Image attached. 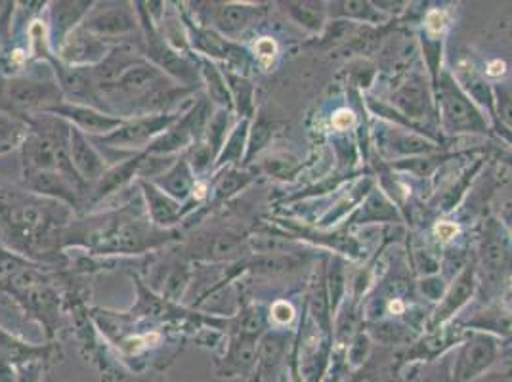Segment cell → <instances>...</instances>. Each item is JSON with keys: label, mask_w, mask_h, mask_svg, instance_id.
<instances>
[{"label": "cell", "mask_w": 512, "mask_h": 382, "mask_svg": "<svg viewBox=\"0 0 512 382\" xmlns=\"http://www.w3.org/2000/svg\"><path fill=\"white\" fill-rule=\"evenodd\" d=\"M436 109L442 128L449 134H488V119L465 94L449 71H442L434 83Z\"/></svg>", "instance_id": "cell-1"}, {"label": "cell", "mask_w": 512, "mask_h": 382, "mask_svg": "<svg viewBox=\"0 0 512 382\" xmlns=\"http://www.w3.org/2000/svg\"><path fill=\"white\" fill-rule=\"evenodd\" d=\"M499 356V344L493 335L474 331L459 348L453 363V381L476 382L482 379Z\"/></svg>", "instance_id": "cell-2"}, {"label": "cell", "mask_w": 512, "mask_h": 382, "mask_svg": "<svg viewBox=\"0 0 512 382\" xmlns=\"http://www.w3.org/2000/svg\"><path fill=\"white\" fill-rule=\"evenodd\" d=\"M512 255L503 230L495 220H490L480 243V274L490 287H497L509 276Z\"/></svg>", "instance_id": "cell-3"}, {"label": "cell", "mask_w": 512, "mask_h": 382, "mask_svg": "<svg viewBox=\"0 0 512 382\" xmlns=\"http://www.w3.org/2000/svg\"><path fill=\"white\" fill-rule=\"evenodd\" d=\"M392 107L409 123L423 127V121L434 119L436 107L427 81L419 75H411L404 85L392 94Z\"/></svg>", "instance_id": "cell-4"}, {"label": "cell", "mask_w": 512, "mask_h": 382, "mask_svg": "<svg viewBox=\"0 0 512 382\" xmlns=\"http://www.w3.org/2000/svg\"><path fill=\"white\" fill-rule=\"evenodd\" d=\"M377 140L384 155L394 159H400V157L411 159V157L430 155L438 149L436 142L402 127L381 128V132L377 130Z\"/></svg>", "instance_id": "cell-5"}, {"label": "cell", "mask_w": 512, "mask_h": 382, "mask_svg": "<svg viewBox=\"0 0 512 382\" xmlns=\"http://www.w3.org/2000/svg\"><path fill=\"white\" fill-rule=\"evenodd\" d=\"M478 287V272L474 266H465L459 276L453 279L444 293L442 300L438 302V308L432 316V327H438L453 318L461 308L467 306L470 298L474 297Z\"/></svg>", "instance_id": "cell-6"}, {"label": "cell", "mask_w": 512, "mask_h": 382, "mask_svg": "<svg viewBox=\"0 0 512 382\" xmlns=\"http://www.w3.org/2000/svg\"><path fill=\"white\" fill-rule=\"evenodd\" d=\"M174 117L171 115H157V117H148V119H138L134 123H128L123 127L113 130L111 134L104 136V142L109 146H117V148H132V146H140L144 142L151 140L153 136H157L159 132H163L165 128L171 125Z\"/></svg>", "instance_id": "cell-7"}, {"label": "cell", "mask_w": 512, "mask_h": 382, "mask_svg": "<svg viewBox=\"0 0 512 382\" xmlns=\"http://www.w3.org/2000/svg\"><path fill=\"white\" fill-rule=\"evenodd\" d=\"M69 157H71V165L75 172L81 174L86 180H96L104 174V161L100 159L96 149L90 146V142L83 136V132L77 128H71Z\"/></svg>", "instance_id": "cell-8"}, {"label": "cell", "mask_w": 512, "mask_h": 382, "mask_svg": "<svg viewBox=\"0 0 512 382\" xmlns=\"http://www.w3.org/2000/svg\"><path fill=\"white\" fill-rule=\"evenodd\" d=\"M50 111L64 115L67 119L75 121L79 127L88 132H109L113 128L123 127V121L117 117H109L100 111H94L86 106H60L52 107Z\"/></svg>", "instance_id": "cell-9"}, {"label": "cell", "mask_w": 512, "mask_h": 382, "mask_svg": "<svg viewBox=\"0 0 512 382\" xmlns=\"http://www.w3.org/2000/svg\"><path fill=\"white\" fill-rule=\"evenodd\" d=\"M58 88L46 83L33 81H14L10 85V100L22 107H46L48 102L58 104Z\"/></svg>", "instance_id": "cell-10"}, {"label": "cell", "mask_w": 512, "mask_h": 382, "mask_svg": "<svg viewBox=\"0 0 512 382\" xmlns=\"http://www.w3.org/2000/svg\"><path fill=\"white\" fill-rule=\"evenodd\" d=\"M455 81L465 90V94L469 96L474 104L486 107L488 113L495 119V94H493V88L488 86V83L474 71L472 65H459Z\"/></svg>", "instance_id": "cell-11"}, {"label": "cell", "mask_w": 512, "mask_h": 382, "mask_svg": "<svg viewBox=\"0 0 512 382\" xmlns=\"http://www.w3.org/2000/svg\"><path fill=\"white\" fill-rule=\"evenodd\" d=\"M134 27H136L134 18L125 8H111L106 12H100L86 23V31L100 35V37L125 35V33H130Z\"/></svg>", "instance_id": "cell-12"}, {"label": "cell", "mask_w": 512, "mask_h": 382, "mask_svg": "<svg viewBox=\"0 0 512 382\" xmlns=\"http://www.w3.org/2000/svg\"><path fill=\"white\" fill-rule=\"evenodd\" d=\"M467 327L512 342V314L505 308H488L467 321Z\"/></svg>", "instance_id": "cell-13"}, {"label": "cell", "mask_w": 512, "mask_h": 382, "mask_svg": "<svg viewBox=\"0 0 512 382\" xmlns=\"http://www.w3.org/2000/svg\"><path fill=\"white\" fill-rule=\"evenodd\" d=\"M335 6L337 8H331L327 12L335 18H342L344 22L383 23L388 18L373 2L367 0H344L337 2Z\"/></svg>", "instance_id": "cell-14"}, {"label": "cell", "mask_w": 512, "mask_h": 382, "mask_svg": "<svg viewBox=\"0 0 512 382\" xmlns=\"http://www.w3.org/2000/svg\"><path fill=\"white\" fill-rule=\"evenodd\" d=\"M161 81L159 69L150 65H132L123 73V77L117 81L113 90L125 92V94H144Z\"/></svg>", "instance_id": "cell-15"}, {"label": "cell", "mask_w": 512, "mask_h": 382, "mask_svg": "<svg viewBox=\"0 0 512 382\" xmlns=\"http://www.w3.org/2000/svg\"><path fill=\"white\" fill-rule=\"evenodd\" d=\"M148 41H150L148 52H150V56L155 64L163 67V69H167V71H171L172 75H176V77H180L184 81H188L192 77L190 65L186 64L178 54H174L171 48H169V44L165 43L161 37H157L155 33H150Z\"/></svg>", "instance_id": "cell-16"}, {"label": "cell", "mask_w": 512, "mask_h": 382, "mask_svg": "<svg viewBox=\"0 0 512 382\" xmlns=\"http://www.w3.org/2000/svg\"><path fill=\"white\" fill-rule=\"evenodd\" d=\"M256 8L247 6V4H222L216 10V23L218 27L228 33V35H235L243 29H247L251 22L256 18Z\"/></svg>", "instance_id": "cell-17"}, {"label": "cell", "mask_w": 512, "mask_h": 382, "mask_svg": "<svg viewBox=\"0 0 512 382\" xmlns=\"http://www.w3.org/2000/svg\"><path fill=\"white\" fill-rule=\"evenodd\" d=\"M102 56H104V46L92 35L86 37L85 33H75L64 46V58L71 64L98 60Z\"/></svg>", "instance_id": "cell-18"}, {"label": "cell", "mask_w": 512, "mask_h": 382, "mask_svg": "<svg viewBox=\"0 0 512 382\" xmlns=\"http://www.w3.org/2000/svg\"><path fill=\"white\" fill-rule=\"evenodd\" d=\"M323 6H325L323 2H289L287 10L300 27L314 33H321L325 29V16H327V8Z\"/></svg>", "instance_id": "cell-19"}, {"label": "cell", "mask_w": 512, "mask_h": 382, "mask_svg": "<svg viewBox=\"0 0 512 382\" xmlns=\"http://www.w3.org/2000/svg\"><path fill=\"white\" fill-rule=\"evenodd\" d=\"M247 243L258 255L293 256L299 253V245L293 237L283 235L256 234L249 237Z\"/></svg>", "instance_id": "cell-20"}, {"label": "cell", "mask_w": 512, "mask_h": 382, "mask_svg": "<svg viewBox=\"0 0 512 382\" xmlns=\"http://www.w3.org/2000/svg\"><path fill=\"white\" fill-rule=\"evenodd\" d=\"M8 224L20 230L22 234H35L43 230L46 214L35 205H14L8 211Z\"/></svg>", "instance_id": "cell-21"}, {"label": "cell", "mask_w": 512, "mask_h": 382, "mask_svg": "<svg viewBox=\"0 0 512 382\" xmlns=\"http://www.w3.org/2000/svg\"><path fill=\"white\" fill-rule=\"evenodd\" d=\"M398 218L396 209L384 199L383 195L373 193L367 197V201L360 205L358 213L352 216L354 224H367V222H383V220H394Z\"/></svg>", "instance_id": "cell-22"}, {"label": "cell", "mask_w": 512, "mask_h": 382, "mask_svg": "<svg viewBox=\"0 0 512 382\" xmlns=\"http://www.w3.org/2000/svg\"><path fill=\"white\" fill-rule=\"evenodd\" d=\"M325 289H327L329 310H331V318H333L339 312V306H341L342 297H344V291H346V276H344L341 258L331 260L327 277H325Z\"/></svg>", "instance_id": "cell-23"}, {"label": "cell", "mask_w": 512, "mask_h": 382, "mask_svg": "<svg viewBox=\"0 0 512 382\" xmlns=\"http://www.w3.org/2000/svg\"><path fill=\"white\" fill-rule=\"evenodd\" d=\"M146 195L150 201L151 218L157 224H171L172 220L180 213L178 203H174L169 195L163 191H157L151 186H146Z\"/></svg>", "instance_id": "cell-24"}, {"label": "cell", "mask_w": 512, "mask_h": 382, "mask_svg": "<svg viewBox=\"0 0 512 382\" xmlns=\"http://www.w3.org/2000/svg\"><path fill=\"white\" fill-rule=\"evenodd\" d=\"M195 44H197V48L199 50H203L205 54H209V56H214V58H243V50H237L234 48L232 44L226 43L224 39H220V37H216L214 33H209V31H201V33H197V37H195Z\"/></svg>", "instance_id": "cell-25"}, {"label": "cell", "mask_w": 512, "mask_h": 382, "mask_svg": "<svg viewBox=\"0 0 512 382\" xmlns=\"http://www.w3.org/2000/svg\"><path fill=\"white\" fill-rule=\"evenodd\" d=\"M159 184L167 190V193L184 199L190 195L193 188L192 172L186 163H178Z\"/></svg>", "instance_id": "cell-26"}, {"label": "cell", "mask_w": 512, "mask_h": 382, "mask_svg": "<svg viewBox=\"0 0 512 382\" xmlns=\"http://www.w3.org/2000/svg\"><path fill=\"white\" fill-rule=\"evenodd\" d=\"M33 188L41 193H50L56 195L65 201H75L73 190L65 184L64 178L56 172H37L33 174Z\"/></svg>", "instance_id": "cell-27"}, {"label": "cell", "mask_w": 512, "mask_h": 382, "mask_svg": "<svg viewBox=\"0 0 512 382\" xmlns=\"http://www.w3.org/2000/svg\"><path fill=\"white\" fill-rule=\"evenodd\" d=\"M245 247H249L247 241H243L237 234L228 232V234L214 237L213 243L207 249V253H209V258H213V260H226V258H234V256L241 255V251Z\"/></svg>", "instance_id": "cell-28"}, {"label": "cell", "mask_w": 512, "mask_h": 382, "mask_svg": "<svg viewBox=\"0 0 512 382\" xmlns=\"http://www.w3.org/2000/svg\"><path fill=\"white\" fill-rule=\"evenodd\" d=\"M203 75L209 86V94L216 104L232 109L234 100H232V92L230 86L226 85V79L218 73V69L211 64H203Z\"/></svg>", "instance_id": "cell-29"}, {"label": "cell", "mask_w": 512, "mask_h": 382, "mask_svg": "<svg viewBox=\"0 0 512 382\" xmlns=\"http://www.w3.org/2000/svg\"><path fill=\"white\" fill-rule=\"evenodd\" d=\"M62 85L71 98L85 100L92 98V81L81 69H69L62 75Z\"/></svg>", "instance_id": "cell-30"}, {"label": "cell", "mask_w": 512, "mask_h": 382, "mask_svg": "<svg viewBox=\"0 0 512 382\" xmlns=\"http://www.w3.org/2000/svg\"><path fill=\"white\" fill-rule=\"evenodd\" d=\"M272 134H274V125L270 121H266L264 117H258L253 128H251V134H249V142H247V161H251L255 157L256 153H260L262 149L268 146V142L272 140Z\"/></svg>", "instance_id": "cell-31"}, {"label": "cell", "mask_w": 512, "mask_h": 382, "mask_svg": "<svg viewBox=\"0 0 512 382\" xmlns=\"http://www.w3.org/2000/svg\"><path fill=\"white\" fill-rule=\"evenodd\" d=\"M283 348H285V339L283 335L278 333H270L266 335L264 339L260 340V348H258V358L260 365L264 369H270L278 363L281 354H283Z\"/></svg>", "instance_id": "cell-32"}, {"label": "cell", "mask_w": 512, "mask_h": 382, "mask_svg": "<svg viewBox=\"0 0 512 382\" xmlns=\"http://www.w3.org/2000/svg\"><path fill=\"white\" fill-rule=\"evenodd\" d=\"M256 358H258V354H256V339L239 335L237 340H235L234 348H232V356H230L235 369L237 371H245V369L253 367Z\"/></svg>", "instance_id": "cell-33"}, {"label": "cell", "mask_w": 512, "mask_h": 382, "mask_svg": "<svg viewBox=\"0 0 512 382\" xmlns=\"http://www.w3.org/2000/svg\"><path fill=\"white\" fill-rule=\"evenodd\" d=\"M444 159H446V157H438V155L430 153V155H421V157L400 159L394 167H396V169L406 170V172H411V174H415V176H428Z\"/></svg>", "instance_id": "cell-34"}, {"label": "cell", "mask_w": 512, "mask_h": 382, "mask_svg": "<svg viewBox=\"0 0 512 382\" xmlns=\"http://www.w3.org/2000/svg\"><path fill=\"white\" fill-rule=\"evenodd\" d=\"M228 81H230L232 100H235L239 113L247 115L253 109V86L245 79L235 77V75H228Z\"/></svg>", "instance_id": "cell-35"}, {"label": "cell", "mask_w": 512, "mask_h": 382, "mask_svg": "<svg viewBox=\"0 0 512 382\" xmlns=\"http://www.w3.org/2000/svg\"><path fill=\"white\" fill-rule=\"evenodd\" d=\"M495 117L501 121V127L512 134V92L505 86H495Z\"/></svg>", "instance_id": "cell-36"}, {"label": "cell", "mask_w": 512, "mask_h": 382, "mask_svg": "<svg viewBox=\"0 0 512 382\" xmlns=\"http://www.w3.org/2000/svg\"><path fill=\"white\" fill-rule=\"evenodd\" d=\"M247 121H243L239 127L235 128L234 134L230 136V142L226 144V149L220 155V163H230V161H237L241 159L243 151H245V138H247Z\"/></svg>", "instance_id": "cell-37"}, {"label": "cell", "mask_w": 512, "mask_h": 382, "mask_svg": "<svg viewBox=\"0 0 512 382\" xmlns=\"http://www.w3.org/2000/svg\"><path fill=\"white\" fill-rule=\"evenodd\" d=\"M88 2H60L56 8V23L60 29H69L83 16Z\"/></svg>", "instance_id": "cell-38"}, {"label": "cell", "mask_w": 512, "mask_h": 382, "mask_svg": "<svg viewBox=\"0 0 512 382\" xmlns=\"http://www.w3.org/2000/svg\"><path fill=\"white\" fill-rule=\"evenodd\" d=\"M247 182H249L247 174H243V172H228L216 184V197L218 199H228V197H232L234 193L241 190Z\"/></svg>", "instance_id": "cell-39"}, {"label": "cell", "mask_w": 512, "mask_h": 382, "mask_svg": "<svg viewBox=\"0 0 512 382\" xmlns=\"http://www.w3.org/2000/svg\"><path fill=\"white\" fill-rule=\"evenodd\" d=\"M142 159H134V161H128L121 169L113 170L104 176L102 180V186H100V193H107V191L115 190L119 188L121 184H125L128 178L134 174L136 167L140 165Z\"/></svg>", "instance_id": "cell-40"}, {"label": "cell", "mask_w": 512, "mask_h": 382, "mask_svg": "<svg viewBox=\"0 0 512 382\" xmlns=\"http://www.w3.org/2000/svg\"><path fill=\"white\" fill-rule=\"evenodd\" d=\"M264 169L270 176L276 178H287L297 170V161L289 155H274L268 161H264Z\"/></svg>", "instance_id": "cell-41"}, {"label": "cell", "mask_w": 512, "mask_h": 382, "mask_svg": "<svg viewBox=\"0 0 512 382\" xmlns=\"http://www.w3.org/2000/svg\"><path fill=\"white\" fill-rule=\"evenodd\" d=\"M23 128L18 127L8 117L0 115V153L14 148V144L22 138Z\"/></svg>", "instance_id": "cell-42"}, {"label": "cell", "mask_w": 512, "mask_h": 382, "mask_svg": "<svg viewBox=\"0 0 512 382\" xmlns=\"http://www.w3.org/2000/svg\"><path fill=\"white\" fill-rule=\"evenodd\" d=\"M371 352V340L367 335L358 333L354 339L350 340V348H348V360L354 367L363 365V361L369 358Z\"/></svg>", "instance_id": "cell-43"}, {"label": "cell", "mask_w": 512, "mask_h": 382, "mask_svg": "<svg viewBox=\"0 0 512 382\" xmlns=\"http://www.w3.org/2000/svg\"><path fill=\"white\" fill-rule=\"evenodd\" d=\"M419 382H455L453 381V363L451 360H442L432 365Z\"/></svg>", "instance_id": "cell-44"}, {"label": "cell", "mask_w": 512, "mask_h": 382, "mask_svg": "<svg viewBox=\"0 0 512 382\" xmlns=\"http://www.w3.org/2000/svg\"><path fill=\"white\" fill-rule=\"evenodd\" d=\"M186 283H188V272L184 268L174 270L167 279V283H165V295L172 298V300L182 297V293L186 289Z\"/></svg>", "instance_id": "cell-45"}, {"label": "cell", "mask_w": 512, "mask_h": 382, "mask_svg": "<svg viewBox=\"0 0 512 382\" xmlns=\"http://www.w3.org/2000/svg\"><path fill=\"white\" fill-rule=\"evenodd\" d=\"M419 287H421L423 295L430 298V300H442L446 289H448L446 283H444V279L438 276L425 277V279L419 283Z\"/></svg>", "instance_id": "cell-46"}, {"label": "cell", "mask_w": 512, "mask_h": 382, "mask_svg": "<svg viewBox=\"0 0 512 382\" xmlns=\"http://www.w3.org/2000/svg\"><path fill=\"white\" fill-rule=\"evenodd\" d=\"M226 127H228V113L220 111L216 113L211 125H209V140L213 142L214 148H218L226 136Z\"/></svg>", "instance_id": "cell-47"}, {"label": "cell", "mask_w": 512, "mask_h": 382, "mask_svg": "<svg viewBox=\"0 0 512 382\" xmlns=\"http://www.w3.org/2000/svg\"><path fill=\"white\" fill-rule=\"evenodd\" d=\"M427 33L432 37H442L446 27H448V18L442 10H430L427 14Z\"/></svg>", "instance_id": "cell-48"}, {"label": "cell", "mask_w": 512, "mask_h": 382, "mask_svg": "<svg viewBox=\"0 0 512 382\" xmlns=\"http://www.w3.org/2000/svg\"><path fill=\"white\" fill-rule=\"evenodd\" d=\"M331 123H333V127L337 128L339 132H344V130H350V128L356 125V115H354L350 109H339V111L333 115Z\"/></svg>", "instance_id": "cell-49"}, {"label": "cell", "mask_w": 512, "mask_h": 382, "mask_svg": "<svg viewBox=\"0 0 512 382\" xmlns=\"http://www.w3.org/2000/svg\"><path fill=\"white\" fill-rule=\"evenodd\" d=\"M270 314H272L274 321H278L279 325H287V323H291L293 318H295V310H293V306L287 304V302L274 304V308H272Z\"/></svg>", "instance_id": "cell-50"}, {"label": "cell", "mask_w": 512, "mask_h": 382, "mask_svg": "<svg viewBox=\"0 0 512 382\" xmlns=\"http://www.w3.org/2000/svg\"><path fill=\"white\" fill-rule=\"evenodd\" d=\"M256 56L262 62H272V58L276 56V43L272 39H262L256 44Z\"/></svg>", "instance_id": "cell-51"}, {"label": "cell", "mask_w": 512, "mask_h": 382, "mask_svg": "<svg viewBox=\"0 0 512 382\" xmlns=\"http://www.w3.org/2000/svg\"><path fill=\"white\" fill-rule=\"evenodd\" d=\"M434 234L440 241H451V239H455V235L459 234V228L453 222H440L434 228Z\"/></svg>", "instance_id": "cell-52"}, {"label": "cell", "mask_w": 512, "mask_h": 382, "mask_svg": "<svg viewBox=\"0 0 512 382\" xmlns=\"http://www.w3.org/2000/svg\"><path fill=\"white\" fill-rule=\"evenodd\" d=\"M360 195H350V197H346L344 201H342L341 205H356V203H360ZM342 214H344V209H337L335 214H325L323 216V220H321V224H333V220H337V218H341Z\"/></svg>", "instance_id": "cell-53"}, {"label": "cell", "mask_w": 512, "mask_h": 382, "mask_svg": "<svg viewBox=\"0 0 512 382\" xmlns=\"http://www.w3.org/2000/svg\"><path fill=\"white\" fill-rule=\"evenodd\" d=\"M507 73V65L505 62H501V60H493L488 64V69H486V75L488 77H503Z\"/></svg>", "instance_id": "cell-54"}, {"label": "cell", "mask_w": 512, "mask_h": 382, "mask_svg": "<svg viewBox=\"0 0 512 382\" xmlns=\"http://www.w3.org/2000/svg\"><path fill=\"white\" fill-rule=\"evenodd\" d=\"M476 382H511V379L507 375H484L482 379H478Z\"/></svg>", "instance_id": "cell-55"}, {"label": "cell", "mask_w": 512, "mask_h": 382, "mask_svg": "<svg viewBox=\"0 0 512 382\" xmlns=\"http://www.w3.org/2000/svg\"><path fill=\"white\" fill-rule=\"evenodd\" d=\"M10 6H12V4H8V2H0V25L8 20V14H10V10H12Z\"/></svg>", "instance_id": "cell-56"}, {"label": "cell", "mask_w": 512, "mask_h": 382, "mask_svg": "<svg viewBox=\"0 0 512 382\" xmlns=\"http://www.w3.org/2000/svg\"><path fill=\"white\" fill-rule=\"evenodd\" d=\"M503 304H505V310H509L512 314V287L505 293V298H503Z\"/></svg>", "instance_id": "cell-57"}, {"label": "cell", "mask_w": 512, "mask_h": 382, "mask_svg": "<svg viewBox=\"0 0 512 382\" xmlns=\"http://www.w3.org/2000/svg\"><path fill=\"white\" fill-rule=\"evenodd\" d=\"M8 375V371H4L2 369V373H0V382H12V379L10 377H6Z\"/></svg>", "instance_id": "cell-58"}, {"label": "cell", "mask_w": 512, "mask_h": 382, "mask_svg": "<svg viewBox=\"0 0 512 382\" xmlns=\"http://www.w3.org/2000/svg\"><path fill=\"white\" fill-rule=\"evenodd\" d=\"M354 382H375L373 381V379H371V377H367V375H362V377H358V379H356V381Z\"/></svg>", "instance_id": "cell-59"}, {"label": "cell", "mask_w": 512, "mask_h": 382, "mask_svg": "<svg viewBox=\"0 0 512 382\" xmlns=\"http://www.w3.org/2000/svg\"><path fill=\"white\" fill-rule=\"evenodd\" d=\"M4 235H6V226H4V222L0 220V239H4Z\"/></svg>", "instance_id": "cell-60"}, {"label": "cell", "mask_w": 512, "mask_h": 382, "mask_svg": "<svg viewBox=\"0 0 512 382\" xmlns=\"http://www.w3.org/2000/svg\"><path fill=\"white\" fill-rule=\"evenodd\" d=\"M0 90H2V79H0Z\"/></svg>", "instance_id": "cell-61"}, {"label": "cell", "mask_w": 512, "mask_h": 382, "mask_svg": "<svg viewBox=\"0 0 512 382\" xmlns=\"http://www.w3.org/2000/svg\"><path fill=\"white\" fill-rule=\"evenodd\" d=\"M511 354H512V348H511Z\"/></svg>", "instance_id": "cell-62"}]
</instances>
